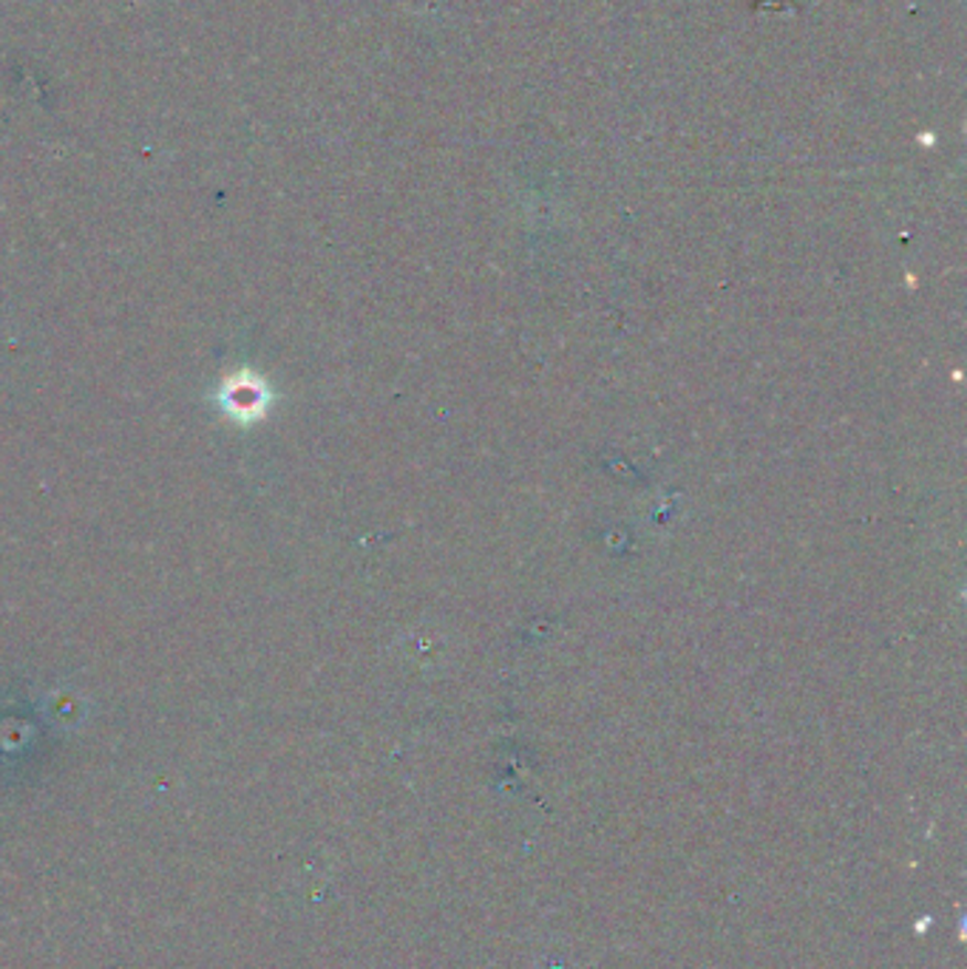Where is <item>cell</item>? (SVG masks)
I'll list each match as a JSON object with an SVG mask.
<instances>
[{
	"instance_id": "6da1fadb",
	"label": "cell",
	"mask_w": 967,
	"mask_h": 969,
	"mask_svg": "<svg viewBox=\"0 0 967 969\" xmlns=\"http://www.w3.org/2000/svg\"><path fill=\"white\" fill-rule=\"evenodd\" d=\"M219 412L238 426H253L273 406V388L258 372L238 369V372L224 374L219 388L213 392Z\"/></svg>"
}]
</instances>
